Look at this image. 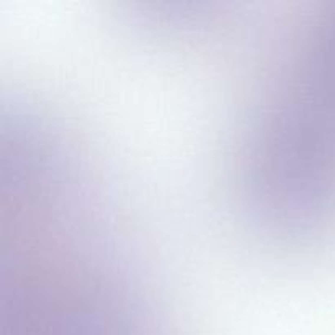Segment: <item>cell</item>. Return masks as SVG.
I'll return each mask as SVG.
<instances>
[{
	"label": "cell",
	"mask_w": 335,
	"mask_h": 335,
	"mask_svg": "<svg viewBox=\"0 0 335 335\" xmlns=\"http://www.w3.org/2000/svg\"><path fill=\"white\" fill-rule=\"evenodd\" d=\"M250 211L286 236L335 216V0L303 25L258 102L242 142Z\"/></svg>",
	"instance_id": "cell-1"
}]
</instances>
